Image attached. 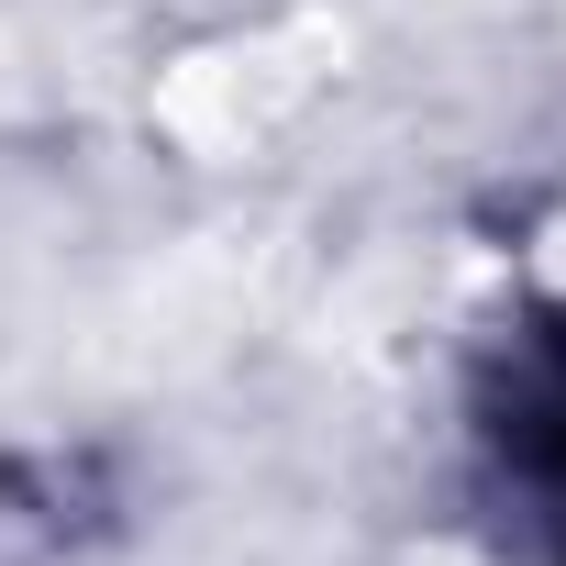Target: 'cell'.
Instances as JSON below:
<instances>
[{
    "instance_id": "1",
    "label": "cell",
    "mask_w": 566,
    "mask_h": 566,
    "mask_svg": "<svg viewBox=\"0 0 566 566\" xmlns=\"http://www.w3.org/2000/svg\"><path fill=\"white\" fill-rule=\"evenodd\" d=\"M544 266H555V290H566V222H555V244H544Z\"/></svg>"
}]
</instances>
